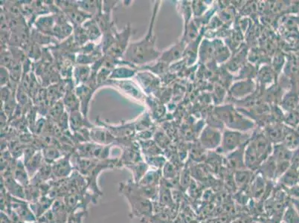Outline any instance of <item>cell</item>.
<instances>
[{
	"label": "cell",
	"mask_w": 299,
	"mask_h": 223,
	"mask_svg": "<svg viewBox=\"0 0 299 223\" xmlns=\"http://www.w3.org/2000/svg\"><path fill=\"white\" fill-rule=\"evenodd\" d=\"M1 223H11V220L5 211L1 212Z\"/></svg>",
	"instance_id": "cell-47"
},
{
	"label": "cell",
	"mask_w": 299,
	"mask_h": 223,
	"mask_svg": "<svg viewBox=\"0 0 299 223\" xmlns=\"http://www.w3.org/2000/svg\"><path fill=\"white\" fill-rule=\"evenodd\" d=\"M287 99H284V106H287V109H294L295 106H296V103H297V100H296V96L293 95V96H287V97H286Z\"/></svg>",
	"instance_id": "cell-45"
},
{
	"label": "cell",
	"mask_w": 299,
	"mask_h": 223,
	"mask_svg": "<svg viewBox=\"0 0 299 223\" xmlns=\"http://www.w3.org/2000/svg\"><path fill=\"white\" fill-rule=\"evenodd\" d=\"M253 171L249 169H242V170L234 171V182L236 186L239 189L246 187L249 183H251L253 180Z\"/></svg>",
	"instance_id": "cell-27"
},
{
	"label": "cell",
	"mask_w": 299,
	"mask_h": 223,
	"mask_svg": "<svg viewBox=\"0 0 299 223\" xmlns=\"http://www.w3.org/2000/svg\"><path fill=\"white\" fill-rule=\"evenodd\" d=\"M63 103L66 109V113H72L74 111L79 110V108L81 107L79 99L75 94V92H73V90L68 89V87L64 96Z\"/></svg>",
	"instance_id": "cell-24"
},
{
	"label": "cell",
	"mask_w": 299,
	"mask_h": 223,
	"mask_svg": "<svg viewBox=\"0 0 299 223\" xmlns=\"http://www.w3.org/2000/svg\"><path fill=\"white\" fill-rule=\"evenodd\" d=\"M12 174L16 181H17L20 185H23L25 188L30 185V176H29V173L26 170V165H25L24 163L22 162V161L18 160L14 164Z\"/></svg>",
	"instance_id": "cell-19"
},
{
	"label": "cell",
	"mask_w": 299,
	"mask_h": 223,
	"mask_svg": "<svg viewBox=\"0 0 299 223\" xmlns=\"http://www.w3.org/2000/svg\"><path fill=\"white\" fill-rule=\"evenodd\" d=\"M116 138L109 131L103 128L93 127L90 129V141L100 145H111Z\"/></svg>",
	"instance_id": "cell-16"
},
{
	"label": "cell",
	"mask_w": 299,
	"mask_h": 223,
	"mask_svg": "<svg viewBox=\"0 0 299 223\" xmlns=\"http://www.w3.org/2000/svg\"><path fill=\"white\" fill-rule=\"evenodd\" d=\"M273 144L269 141L265 132H257L251 137L245 147L244 161L246 169L258 170L271 155Z\"/></svg>",
	"instance_id": "cell-2"
},
{
	"label": "cell",
	"mask_w": 299,
	"mask_h": 223,
	"mask_svg": "<svg viewBox=\"0 0 299 223\" xmlns=\"http://www.w3.org/2000/svg\"><path fill=\"white\" fill-rule=\"evenodd\" d=\"M252 135L248 132L226 129L222 135L220 147L217 149V153L220 154H229L240 147H244L249 142Z\"/></svg>",
	"instance_id": "cell-5"
},
{
	"label": "cell",
	"mask_w": 299,
	"mask_h": 223,
	"mask_svg": "<svg viewBox=\"0 0 299 223\" xmlns=\"http://www.w3.org/2000/svg\"><path fill=\"white\" fill-rule=\"evenodd\" d=\"M259 174L265 179H275L276 176V163L272 156L269 157L259 167Z\"/></svg>",
	"instance_id": "cell-25"
},
{
	"label": "cell",
	"mask_w": 299,
	"mask_h": 223,
	"mask_svg": "<svg viewBox=\"0 0 299 223\" xmlns=\"http://www.w3.org/2000/svg\"><path fill=\"white\" fill-rule=\"evenodd\" d=\"M134 124H135V129L138 130V132L147 130L151 128V125H152L151 118L147 113H144L142 116H140L138 120L134 122Z\"/></svg>",
	"instance_id": "cell-40"
},
{
	"label": "cell",
	"mask_w": 299,
	"mask_h": 223,
	"mask_svg": "<svg viewBox=\"0 0 299 223\" xmlns=\"http://www.w3.org/2000/svg\"><path fill=\"white\" fill-rule=\"evenodd\" d=\"M245 147L246 146L227 154L226 164L229 168L234 170V171L246 168L244 161Z\"/></svg>",
	"instance_id": "cell-14"
},
{
	"label": "cell",
	"mask_w": 299,
	"mask_h": 223,
	"mask_svg": "<svg viewBox=\"0 0 299 223\" xmlns=\"http://www.w3.org/2000/svg\"><path fill=\"white\" fill-rule=\"evenodd\" d=\"M160 2H156L146 36L139 41L131 43L124 55L125 61L133 66H144L160 59L161 56L162 52L156 47L157 37L154 33V26Z\"/></svg>",
	"instance_id": "cell-1"
},
{
	"label": "cell",
	"mask_w": 299,
	"mask_h": 223,
	"mask_svg": "<svg viewBox=\"0 0 299 223\" xmlns=\"http://www.w3.org/2000/svg\"><path fill=\"white\" fill-rule=\"evenodd\" d=\"M256 89L252 79H241L236 81L230 89V95L234 100H242L252 95Z\"/></svg>",
	"instance_id": "cell-8"
},
{
	"label": "cell",
	"mask_w": 299,
	"mask_h": 223,
	"mask_svg": "<svg viewBox=\"0 0 299 223\" xmlns=\"http://www.w3.org/2000/svg\"><path fill=\"white\" fill-rule=\"evenodd\" d=\"M162 173H163V178L167 181L174 179L177 175L174 164L170 161H167L165 164L164 167L162 169Z\"/></svg>",
	"instance_id": "cell-41"
},
{
	"label": "cell",
	"mask_w": 299,
	"mask_h": 223,
	"mask_svg": "<svg viewBox=\"0 0 299 223\" xmlns=\"http://www.w3.org/2000/svg\"><path fill=\"white\" fill-rule=\"evenodd\" d=\"M11 76L8 68L1 66V87H8Z\"/></svg>",
	"instance_id": "cell-43"
},
{
	"label": "cell",
	"mask_w": 299,
	"mask_h": 223,
	"mask_svg": "<svg viewBox=\"0 0 299 223\" xmlns=\"http://www.w3.org/2000/svg\"><path fill=\"white\" fill-rule=\"evenodd\" d=\"M145 162L148 164L149 167L151 168L162 170L165 164L167 162L166 157L162 155L154 156V157H144Z\"/></svg>",
	"instance_id": "cell-36"
},
{
	"label": "cell",
	"mask_w": 299,
	"mask_h": 223,
	"mask_svg": "<svg viewBox=\"0 0 299 223\" xmlns=\"http://www.w3.org/2000/svg\"><path fill=\"white\" fill-rule=\"evenodd\" d=\"M68 124L71 130L74 132H78L83 128L87 127L90 129L93 128L91 127L92 125H90L87 122V117H85L80 110L74 111L72 113H69Z\"/></svg>",
	"instance_id": "cell-17"
},
{
	"label": "cell",
	"mask_w": 299,
	"mask_h": 223,
	"mask_svg": "<svg viewBox=\"0 0 299 223\" xmlns=\"http://www.w3.org/2000/svg\"><path fill=\"white\" fill-rule=\"evenodd\" d=\"M186 47V43L182 40L172 46L171 47L169 48L167 50L162 52L161 56H160L158 61H162V62L170 65V64L176 63V61L180 60L185 55Z\"/></svg>",
	"instance_id": "cell-9"
},
{
	"label": "cell",
	"mask_w": 299,
	"mask_h": 223,
	"mask_svg": "<svg viewBox=\"0 0 299 223\" xmlns=\"http://www.w3.org/2000/svg\"><path fill=\"white\" fill-rule=\"evenodd\" d=\"M17 100H18L20 105L26 104L28 103V100H29L27 92L21 86L19 87L17 91Z\"/></svg>",
	"instance_id": "cell-44"
},
{
	"label": "cell",
	"mask_w": 299,
	"mask_h": 223,
	"mask_svg": "<svg viewBox=\"0 0 299 223\" xmlns=\"http://www.w3.org/2000/svg\"><path fill=\"white\" fill-rule=\"evenodd\" d=\"M215 115L216 117L229 129L247 132L255 126L253 122L240 114L232 105L217 106L215 109Z\"/></svg>",
	"instance_id": "cell-3"
},
{
	"label": "cell",
	"mask_w": 299,
	"mask_h": 223,
	"mask_svg": "<svg viewBox=\"0 0 299 223\" xmlns=\"http://www.w3.org/2000/svg\"><path fill=\"white\" fill-rule=\"evenodd\" d=\"M3 185L7 193L12 197L26 200V188L20 185L13 176L12 173L3 176Z\"/></svg>",
	"instance_id": "cell-11"
},
{
	"label": "cell",
	"mask_w": 299,
	"mask_h": 223,
	"mask_svg": "<svg viewBox=\"0 0 299 223\" xmlns=\"http://www.w3.org/2000/svg\"><path fill=\"white\" fill-rule=\"evenodd\" d=\"M100 125L101 127H104L105 129H107L115 138H121V139H125V138H131L133 136L135 133V127L133 123H122L121 125H106L105 122L100 121Z\"/></svg>",
	"instance_id": "cell-10"
},
{
	"label": "cell",
	"mask_w": 299,
	"mask_h": 223,
	"mask_svg": "<svg viewBox=\"0 0 299 223\" xmlns=\"http://www.w3.org/2000/svg\"><path fill=\"white\" fill-rule=\"evenodd\" d=\"M42 154H43L44 161L51 164H53L57 160L62 157L59 150L57 147L51 145L43 147L42 150Z\"/></svg>",
	"instance_id": "cell-31"
},
{
	"label": "cell",
	"mask_w": 299,
	"mask_h": 223,
	"mask_svg": "<svg viewBox=\"0 0 299 223\" xmlns=\"http://www.w3.org/2000/svg\"><path fill=\"white\" fill-rule=\"evenodd\" d=\"M162 180H163L162 170L151 168L149 169L148 171L145 173L138 184L143 186H159Z\"/></svg>",
	"instance_id": "cell-20"
},
{
	"label": "cell",
	"mask_w": 299,
	"mask_h": 223,
	"mask_svg": "<svg viewBox=\"0 0 299 223\" xmlns=\"http://www.w3.org/2000/svg\"><path fill=\"white\" fill-rule=\"evenodd\" d=\"M135 68L131 65L116 67L111 71L109 80H116V81L129 80L130 78H133L136 75V69Z\"/></svg>",
	"instance_id": "cell-18"
},
{
	"label": "cell",
	"mask_w": 299,
	"mask_h": 223,
	"mask_svg": "<svg viewBox=\"0 0 299 223\" xmlns=\"http://www.w3.org/2000/svg\"><path fill=\"white\" fill-rule=\"evenodd\" d=\"M84 28L90 40H97L100 36L101 31L96 20H90L86 22L84 24Z\"/></svg>",
	"instance_id": "cell-34"
},
{
	"label": "cell",
	"mask_w": 299,
	"mask_h": 223,
	"mask_svg": "<svg viewBox=\"0 0 299 223\" xmlns=\"http://www.w3.org/2000/svg\"><path fill=\"white\" fill-rule=\"evenodd\" d=\"M258 76L259 78V81L262 84H270L273 81V73L269 67L265 66L260 70L258 73Z\"/></svg>",
	"instance_id": "cell-42"
},
{
	"label": "cell",
	"mask_w": 299,
	"mask_h": 223,
	"mask_svg": "<svg viewBox=\"0 0 299 223\" xmlns=\"http://www.w3.org/2000/svg\"><path fill=\"white\" fill-rule=\"evenodd\" d=\"M52 175L58 179H64L71 174L72 166L69 157H61L52 164Z\"/></svg>",
	"instance_id": "cell-15"
},
{
	"label": "cell",
	"mask_w": 299,
	"mask_h": 223,
	"mask_svg": "<svg viewBox=\"0 0 299 223\" xmlns=\"http://www.w3.org/2000/svg\"><path fill=\"white\" fill-rule=\"evenodd\" d=\"M280 179L287 188L293 187L294 185H297L299 180V172L297 167L291 165L289 170Z\"/></svg>",
	"instance_id": "cell-29"
},
{
	"label": "cell",
	"mask_w": 299,
	"mask_h": 223,
	"mask_svg": "<svg viewBox=\"0 0 299 223\" xmlns=\"http://www.w3.org/2000/svg\"><path fill=\"white\" fill-rule=\"evenodd\" d=\"M44 162L43 154H42L41 151H38L29 161L24 163L25 165H26V170H27L31 179L33 178L34 175L39 171V170L41 168Z\"/></svg>",
	"instance_id": "cell-22"
},
{
	"label": "cell",
	"mask_w": 299,
	"mask_h": 223,
	"mask_svg": "<svg viewBox=\"0 0 299 223\" xmlns=\"http://www.w3.org/2000/svg\"><path fill=\"white\" fill-rule=\"evenodd\" d=\"M55 23H56L53 16H47V17H40L38 20H36V26L43 33H52Z\"/></svg>",
	"instance_id": "cell-33"
},
{
	"label": "cell",
	"mask_w": 299,
	"mask_h": 223,
	"mask_svg": "<svg viewBox=\"0 0 299 223\" xmlns=\"http://www.w3.org/2000/svg\"><path fill=\"white\" fill-rule=\"evenodd\" d=\"M289 193L292 197L294 198L296 200H299V185H294L293 187L288 188Z\"/></svg>",
	"instance_id": "cell-46"
},
{
	"label": "cell",
	"mask_w": 299,
	"mask_h": 223,
	"mask_svg": "<svg viewBox=\"0 0 299 223\" xmlns=\"http://www.w3.org/2000/svg\"><path fill=\"white\" fill-rule=\"evenodd\" d=\"M97 1H80L77 2L76 5L78 8L82 10L87 14L92 15V14H99L98 11L101 9L100 5Z\"/></svg>",
	"instance_id": "cell-35"
},
{
	"label": "cell",
	"mask_w": 299,
	"mask_h": 223,
	"mask_svg": "<svg viewBox=\"0 0 299 223\" xmlns=\"http://www.w3.org/2000/svg\"><path fill=\"white\" fill-rule=\"evenodd\" d=\"M91 74L92 68L87 65H77L73 70V75L77 86L88 83L91 78Z\"/></svg>",
	"instance_id": "cell-23"
},
{
	"label": "cell",
	"mask_w": 299,
	"mask_h": 223,
	"mask_svg": "<svg viewBox=\"0 0 299 223\" xmlns=\"http://www.w3.org/2000/svg\"><path fill=\"white\" fill-rule=\"evenodd\" d=\"M105 85L114 87L122 94L134 100L141 101L144 99V94L141 90V87L131 80H122V81L109 80Z\"/></svg>",
	"instance_id": "cell-7"
},
{
	"label": "cell",
	"mask_w": 299,
	"mask_h": 223,
	"mask_svg": "<svg viewBox=\"0 0 299 223\" xmlns=\"http://www.w3.org/2000/svg\"><path fill=\"white\" fill-rule=\"evenodd\" d=\"M161 186L159 189V199L160 202L162 204L165 205H170L172 203L173 200H172V195L170 193V189H168L167 186L163 185V183H160Z\"/></svg>",
	"instance_id": "cell-38"
},
{
	"label": "cell",
	"mask_w": 299,
	"mask_h": 223,
	"mask_svg": "<svg viewBox=\"0 0 299 223\" xmlns=\"http://www.w3.org/2000/svg\"><path fill=\"white\" fill-rule=\"evenodd\" d=\"M266 179L258 173L251 182L250 193L255 199H261L266 191Z\"/></svg>",
	"instance_id": "cell-21"
},
{
	"label": "cell",
	"mask_w": 299,
	"mask_h": 223,
	"mask_svg": "<svg viewBox=\"0 0 299 223\" xmlns=\"http://www.w3.org/2000/svg\"><path fill=\"white\" fill-rule=\"evenodd\" d=\"M283 222L284 223H299V212L294 207H287L283 215Z\"/></svg>",
	"instance_id": "cell-37"
},
{
	"label": "cell",
	"mask_w": 299,
	"mask_h": 223,
	"mask_svg": "<svg viewBox=\"0 0 299 223\" xmlns=\"http://www.w3.org/2000/svg\"><path fill=\"white\" fill-rule=\"evenodd\" d=\"M75 94L78 96L81 103V112L85 117H87L88 113L89 105L90 100L94 94L95 89L89 84H81L77 86L74 89Z\"/></svg>",
	"instance_id": "cell-12"
},
{
	"label": "cell",
	"mask_w": 299,
	"mask_h": 223,
	"mask_svg": "<svg viewBox=\"0 0 299 223\" xmlns=\"http://www.w3.org/2000/svg\"><path fill=\"white\" fill-rule=\"evenodd\" d=\"M214 46V58L218 63L224 62L230 58V52L228 48L220 40L213 42Z\"/></svg>",
	"instance_id": "cell-30"
},
{
	"label": "cell",
	"mask_w": 299,
	"mask_h": 223,
	"mask_svg": "<svg viewBox=\"0 0 299 223\" xmlns=\"http://www.w3.org/2000/svg\"><path fill=\"white\" fill-rule=\"evenodd\" d=\"M284 131V128L281 127L271 126L270 127L266 129L265 133L272 144H276L282 143Z\"/></svg>",
	"instance_id": "cell-32"
},
{
	"label": "cell",
	"mask_w": 299,
	"mask_h": 223,
	"mask_svg": "<svg viewBox=\"0 0 299 223\" xmlns=\"http://www.w3.org/2000/svg\"><path fill=\"white\" fill-rule=\"evenodd\" d=\"M64 109H65V106H64V103L59 100V101L55 102L53 106L49 109V113L51 118L58 122L65 113Z\"/></svg>",
	"instance_id": "cell-39"
},
{
	"label": "cell",
	"mask_w": 299,
	"mask_h": 223,
	"mask_svg": "<svg viewBox=\"0 0 299 223\" xmlns=\"http://www.w3.org/2000/svg\"><path fill=\"white\" fill-rule=\"evenodd\" d=\"M119 191L126 198L131 207V218L145 217L151 215L153 208L151 200L143 197L135 191L129 182L119 184Z\"/></svg>",
	"instance_id": "cell-4"
},
{
	"label": "cell",
	"mask_w": 299,
	"mask_h": 223,
	"mask_svg": "<svg viewBox=\"0 0 299 223\" xmlns=\"http://www.w3.org/2000/svg\"><path fill=\"white\" fill-rule=\"evenodd\" d=\"M223 132L219 128L212 125H207L201 131L199 144L205 151H217L220 147Z\"/></svg>",
	"instance_id": "cell-6"
},
{
	"label": "cell",
	"mask_w": 299,
	"mask_h": 223,
	"mask_svg": "<svg viewBox=\"0 0 299 223\" xmlns=\"http://www.w3.org/2000/svg\"><path fill=\"white\" fill-rule=\"evenodd\" d=\"M135 76L139 84V87L142 88L145 93H153L154 90H157V87L160 86V80L151 71H141L137 73Z\"/></svg>",
	"instance_id": "cell-13"
},
{
	"label": "cell",
	"mask_w": 299,
	"mask_h": 223,
	"mask_svg": "<svg viewBox=\"0 0 299 223\" xmlns=\"http://www.w3.org/2000/svg\"><path fill=\"white\" fill-rule=\"evenodd\" d=\"M125 167L128 168L132 173V180L135 183H138L142 179L145 173L148 171L150 167L145 161H143L141 162L136 163V164H132V165L127 166Z\"/></svg>",
	"instance_id": "cell-28"
},
{
	"label": "cell",
	"mask_w": 299,
	"mask_h": 223,
	"mask_svg": "<svg viewBox=\"0 0 299 223\" xmlns=\"http://www.w3.org/2000/svg\"><path fill=\"white\" fill-rule=\"evenodd\" d=\"M282 144L290 151H295L299 147V134L291 128H284Z\"/></svg>",
	"instance_id": "cell-26"
}]
</instances>
